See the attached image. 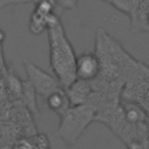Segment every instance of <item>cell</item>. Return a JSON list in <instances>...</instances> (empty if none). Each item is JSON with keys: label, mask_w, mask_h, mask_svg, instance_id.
I'll return each mask as SVG.
<instances>
[{"label": "cell", "mask_w": 149, "mask_h": 149, "mask_svg": "<svg viewBox=\"0 0 149 149\" xmlns=\"http://www.w3.org/2000/svg\"><path fill=\"white\" fill-rule=\"evenodd\" d=\"M48 16V15H47ZM47 16H43L35 10L30 14L29 17V23H28V29L33 35H41L45 30H48V23H47Z\"/></svg>", "instance_id": "obj_9"}, {"label": "cell", "mask_w": 149, "mask_h": 149, "mask_svg": "<svg viewBox=\"0 0 149 149\" xmlns=\"http://www.w3.org/2000/svg\"><path fill=\"white\" fill-rule=\"evenodd\" d=\"M21 98L31 113L38 114V108H37V104H36V91L33 87V85L29 83V80H27V79L23 80V83H22Z\"/></svg>", "instance_id": "obj_8"}, {"label": "cell", "mask_w": 149, "mask_h": 149, "mask_svg": "<svg viewBox=\"0 0 149 149\" xmlns=\"http://www.w3.org/2000/svg\"><path fill=\"white\" fill-rule=\"evenodd\" d=\"M97 111L90 104L71 105L61 116L56 136L66 146H73L90 123L95 120Z\"/></svg>", "instance_id": "obj_2"}, {"label": "cell", "mask_w": 149, "mask_h": 149, "mask_svg": "<svg viewBox=\"0 0 149 149\" xmlns=\"http://www.w3.org/2000/svg\"><path fill=\"white\" fill-rule=\"evenodd\" d=\"M31 1L34 2V0H0V9H2L3 7H7V6H12V5L29 3Z\"/></svg>", "instance_id": "obj_13"}, {"label": "cell", "mask_w": 149, "mask_h": 149, "mask_svg": "<svg viewBox=\"0 0 149 149\" xmlns=\"http://www.w3.org/2000/svg\"><path fill=\"white\" fill-rule=\"evenodd\" d=\"M47 31L49 36V56L51 70L61 85L66 88L77 79V55L65 34L61 21H58Z\"/></svg>", "instance_id": "obj_1"}, {"label": "cell", "mask_w": 149, "mask_h": 149, "mask_svg": "<svg viewBox=\"0 0 149 149\" xmlns=\"http://www.w3.org/2000/svg\"><path fill=\"white\" fill-rule=\"evenodd\" d=\"M57 8L62 10H73L78 6V0H56Z\"/></svg>", "instance_id": "obj_12"}, {"label": "cell", "mask_w": 149, "mask_h": 149, "mask_svg": "<svg viewBox=\"0 0 149 149\" xmlns=\"http://www.w3.org/2000/svg\"><path fill=\"white\" fill-rule=\"evenodd\" d=\"M22 64L24 72L27 74V80H29V83L35 88L36 93L40 94L43 99H45L54 91L64 88L55 76H51L50 73L38 68L33 62L26 59L23 61Z\"/></svg>", "instance_id": "obj_3"}, {"label": "cell", "mask_w": 149, "mask_h": 149, "mask_svg": "<svg viewBox=\"0 0 149 149\" xmlns=\"http://www.w3.org/2000/svg\"><path fill=\"white\" fill-rule=\"evenodd\" d=\"M12 149H35V146H34L31 139L21 137V139L16 140V141L13 143Z\"/></svg>", "instance_id": "obj_11"}, {"label": "cell", "mask_w": 149, "mask_h": 149, "mask_svg": "<svg viewBox=\"0 0 149 149\" xmlns=\"http://www.w3.org/2000/svg\"><path fill=\"white\" fill-rule=\"evenodd\" d=\"M65 92L70 99L71 105H84L88 102L93 93V87L91 81L76 79L70 86L65 88Z\"/></svg>", "instance_id": "obj_5"}, {"label": "cell", "mask_w": 149, "mask_h": 149, "mask_svg": "<svg viewBox=\"0 0 149 149\" xmlns=\"http://www.w3.org/2000/svg\"><path fill=\"white\" fill-rule=\"evenodd\" d=\"M146 28H147V31H149V10L146 14Z\"/></svg>", "instance_id": "obj_16"}, {"label": "cell", "mask_w": 149, "mask_h": 149, "mask_svg": "<svg viewBox=\"0 0 149 149\" xmlns=\"http://www.w3.org/2000/svg\"><path fill=\"white\" fill-rule=\"evenodd\" d=\"M44 100H45L47 107L50 111L58 114L59 116L71 106V102L65 92V88H59L57 91H54Z\"/></svg>", "instance_id": "obj_6"}, {"label": "cell", "mask_w": 149, "mask_h": 149, "mask_svg": "<svg viewBox=\"0 0 149 149\" xmlns=\"http://www.w3.org/2000/svg\"><path fill=\"white\" fill-rule=\"evenodd\" d=\"M127 147L128 149H144V144L142 141L140 140H130L127 142Z\"/></svg>", "instance_id": "obj_14"}, {"label": "cell", "mask_w": 149, "mask_h": 149, "mask_svg": "<svg viewBox=\"0 0 149 149\" xmlns=\"http://www.w3.org/2000/svg\"><path fill=\"white\" fill-rule=\"evenodd\" d=\"M123 119L129 123H139L142 122L146 118L143 109L136 105L135 102H126L122 106Z\"/></svg>", "instance_id": "obj_7"}, {"label": "cell", "mask_w": 149, "mask_h": 149, "mask_svg": "<svg viewBox=\"0 0 149 149\" xmlns=\"http://www.w3.org/2000/svg\"><path fill=\"white\" fill-rule=\"evenodd\" d=\"M31 141L35 146V149H50V141L48 136L43 133L35 134L31 137Z\"/></svg>", "instance_id": "obj_10"}, {"label": "cell", "mask_w": 149, "mask_h": 149, "mask_svg": "<svg viewBox=\"0 0 149 149\" xmlns=\"http://www.w3.org/2000/svg\"><path fill=\"white\" fill-rule=\"evenodd\" d=\"M5 40H6V33L0 28V47L3 44V42H5Z\"/></svg>", "instance_id": "obj_15"}, {"label": "cell", "mask_w": 149, "mask_h": 149, "mask_svg": "<svg viewBox=\"0 0 149 149\" xmlns=\"http://www.w3.org/2000/svg\"><path fill=\"white\" fill-rule=\"evenodd\" d=\"M101 64L97 54L83 52L77 56L76 61V76L77 79L92 81L100 74Z\"/></svg>", "instance_id": "obj_4"}]
</instances>
